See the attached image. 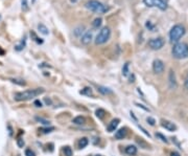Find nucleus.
Returning a JSON list of instances; mask_svg holds the SVG:
<instances>
[{
	"label": "nucleus",
	"mask_w": 188,
	"mask_h": 156,
	"mask_svg": "<svg viewBox=\"0 0 188 156\" xmlns=\"http://www.w3.org/2000/svg\"><path fill=\"white\" fill-rule=\"evenodd\" d=\"M44 93L43 88H35V89H28V90L21 91V92H17L15 94V100L18 102H25L29 101V100L37 98L38 95Z\"/></svg>",
	"instance_id": "obj_1"
},
{
	"label": "nucleus",
	"mask_w": 188,
	"mask_h": 156,
	"mask_svg": "<svg viewBox=\"0 0 188 156\" xmlns=\"http://www.w3.org/2000/svg\"><path fill=\"white\" fill-rule=\"evenodd\" d=\"M172 52L176 59H185L188 57V45L184 42H178L174 45Z\"/></svg>",
	"instance_id": "obj_2"
},
{
	"label": "nucleus",
	"mask_w": 188,
	"mask_h": 156,
	"mask_svg": "<svg viewBox=\"0 0 188 156\" xmlns=\"http://www.w3.org/2000/svg\"><path fill=\"white\" fill-rule=\"evenodd\" d=\"M86 8L91 10V12L97 13V14H105L109 10V8L107 5L97 1V0H90V1H88L86 3Z\"/></svg>",
	"instance_id": "obj_3"
},
{
	"label": "nucleus",
	"mask_w": 188,
	"mask_h": 156,
	"mask_svg": "<svg viewBox=\"0 0 188 156\" xmlns=\"http://www.w3.org/2000/svg\"><path fill=\"white\" fill-rule=\"evenodd\" d=\"M184 35H185V27L181 24L175 25L169 32L170 42H172V43H178L179 40Z\"/></svg>",
	"instance_id": "obj_4"
},
{
	"label": "nucleus",
	"mask_w": 188,
	"mask_h": 156,
	"mask_svg": "<svg viewBox=\"0 0 188 156\" xmlns=\"http://www.w3.org/2000/svg\"><path fill=\"white\" fill-rule=\"evenodd\" d=\"M110 36H111V29L108 26L103 27L99 31V33L97 34L96 38H95V44L96 45H101V44L106 43L110 39Z\"/></svg>",
	"instance_id": "obj_5"
},
{
	"label": "nucleus",
	"mask_w": 188,
	"mask_h": 156,
	"mask_svg": "<svg viewBox=\"0 0 188 156\" xmlns=\"http://www.w3.org/2000/svg\"><path fill=\"white\" fill-rule=\"evenodd\" d=\"M143 2H144L145 5L149 6V8H152V6H157V8H159L161 10H164L167 8V3H166L164 0H143Z\"/></svg>",
	"instance_id": "obj_6"
},
{
	"label": "nucleus",
	"mask_w": 188,
	"mask_h": 156,
	"mask_svg": "<svg viewBox=\"0 0 188 156\" xmlns=\"http://www.w3.org/2000/svg\"><path fill=\"white\" fill-rule=\"evenodd\" d=\"M149 45L152 50H161L164 45V40L162 38H154L149 41Z\"/></svg>",
	"instance_id": "obj_7"
},
{
	"label": "nucleus",
	"mask_w": 188,
	"mask_h": 156,
	"mask_svg": "<svg viewBox=\"0 0 188 156\" xmlns=\"http://www.w3.org/2000/svg\"><path fill=\"white\" fill-rule=\"evenodd\" d=\"M164 68H165V66H164V63L161 61V60H155L153 63V70L155 74H162V72L164 71Z\"/></svg>",
	"instance_id": "obj_8"
},
{
	"label": "nucleus",
	"mask_w": 188,
	"mask_h": 156,
	"mask_svg": "<svg viewBox=\"0 0 188 156\" xmlns=\"http://www.w3.org/2000/svg\"><path fill=\"white\" fill-rule=\"evenodd\" d=\"M161 126L163 128H165L166 130H168V131H176L177 130V126L175 125L174 123H172V122H169V121H162L161 122Z\"/></svg>",
	"instance_id": "obj_9"
},
{
	"label": "nucleus",
	"mask_w": 188,
	"mask_h": 156,
	"mask_svg": "<svg viewBox=\"0 0 188 156\" xmlns=\"http://www.w3.org/2000/svg\"><path fill=\"white\" fill-rule=\"evenodd\" d=\"M81 41L84 45H88V44H90V42L92 41V33L91 32H86V33L83 35V37H82Z\"/></svg>",
	"instance_id": "obj_10"
},
{
	"label": "nucleus",
	"mask_w": 188,
	"mask_h": 156,
	"mask_svg": "<svg viewBox=\"0 0 188 156\" xmlns=\"http://www.w3.org/2000/svg\"><path fill=\"white\" fill-rule=\"evenodd\" d=\"M120 123V119L119 118H114L111 121V123L108 125V131L109 132H113L115 131L116 129H117L118 125H119Z\"/></svg>",
	"instance_id": "obj_11"
},
{
	"label": "nucleus",
	"mask_w": 188,
	"mask_h": 156,
	"mask_svg": "<svg viewBox=\"0 0 188 156\" xmlns=\"http://www.w3.org/2000/svg\"><path fill=\"white\" fill-rule=\"evenodd\" d=\"M128 134V131H126V128H121V129L117 130L115 133V138L116 140H123L124 137Z\"/></svg>",
	"instance_id": "obj_12"
},
{
	"label": "nucleus",
	"mask_w": 188,
	"mask_h": 156,
	"mask_svg": "<svg viewBox=\"0 0 188 156\" xmlns=\"http://www.w3.org/2000/svg\"><path fill=\"white\" fill-rule=\"evenodd\" d=\"M169 86L170 88H176L177 87V81H176V76L172 70L169 71Z\"/></svg>",
	"instance_id": "obj_13"
},
{
	"label": "nucleus",
	"mask_w": 188,
	"mask_h": 156,
	"mask_svg": "<svg viewBox=\"0 0 188 156\" xmlns=\"http://www.w3.org/2000/svg\"><path fill=\"white\" fill-rule=\"evenodd\" d=\"M126 153L130 156H134L137 154V148L135 146H128L126 148Z\"/></svg>",
	"instance_id": "obj_14"
},
{
	"label": "nucleus",
	"mask_w": 188,
	"mask_h": 156,
	"mask_svg": "<svg viewBox=\"0 0 188 156\" xmlns=\"http://www.w3.org/2000/svg\"><path fill=\"white\" fill-rule=\"evenodd\" d=\"M97 87V90L103 95H107V94H111L112 90L110 88H107V87H103V86H96Z\"/></svg>",
	"instance_id": "obj_15"
},
{
	"label": "nucleus",
	"mask_w": 188,
	"mask_h": 156,
	"mask_svg": "<svg viewBox=\"0 0 188 156\" xmlns=\"http://www.w3.org/2000/svg\"><path fill=\"white\" fill-rule=\"evenodd\" d=\"M72 123L75 124V125H84V124L86 123V118L84 116H81V115H80V116H77L73 118Z\"/></svg>",
	"instance_id": "obj_16"
},
{
	"label": "nucleus",
	"mask_w": 188,
	"mask_h": 156,
	"mask_svg": "<svg viewBox=\"0 0 188 156\" xmlns=\"http://www.w3.org/2000/svg\"><path fill=\"white\" fill-rule=\"evenodd\" d=\"M25 43H26V39H22L21 40L20 42H19L18 44H16V45H15V50H18V52H20V50H22L23 48L25 47Z\"/></svg>",
	"instance_id": "obj_17"
},
{
	"label": "nucleus",
	"mask_w": 188,
	"mask_h": 156,
	"mask_svg": "<svg viewBox=\"0 0 188 156\" xmlns=\"http://www.w3.org/2000/svg\"><path fill=\"white\" fill-rule=\"evenodd\" d=\"M38 29L40 31V33L43 34V35H48L49 34V31H48V28L45 26L44 24H42V23H40V24H38Z\"/></svg>",
	"instance_id": "obj_18"
},
{
	"label": "nucleus",
	"mask_w": 188,
	"mask_h": 156,
	"mask_svg": "<svg viewBox=\"0 0 188 156\" xmlns=\"http://www.w3.org/2000/svg\"><path fill=\"white\" fill-rule=\"evenodd\" d=\"M136 142H137V144L140 146V148H142V149H149V145L147 144L146 142H144L142 138H137Z\"/></svg>",
	"instance_id": "obj_19"
},
{
	"label": "nucleus",
	"mask_w": 188,
	"mask_h": 156,
	"mask_svg": "<svg viewBox=\"0 0 188 156\" xmlns=\"http://www.w3.org/2000/svg\"><path fill=\"white\" fill-rule=\"evenodd\" d=\"M88 144H89V140H88V138H86V137L81 138V140H80V142H79V148L80 149H84L85 147L88 146Z\"/></svg>",
	"instance_id": "obj_20"
},
{
	"label": "nucleus",
	"mask_w": 188,
	"mask_h": 156,
	"mask_svg": "<svg viewBox=\"0 0 188 156\" xmlns=\"http://www.w3.org/2000/svg\"><path fill=\"white\" fill-rule=\"evenodd\" d=\"M81 94L90 97V95H93V92H92V89L90 88V87H85L83 90H81Z\"/></svg>",
	"instance_id": "obj_21"
},
{
	"label": "nucleus",
	"mask_w": 188,
	"mask_h": 156,
	"mask_svg": "<svg viewBox=\"0 0 188 156\" xmlns=\"http://www.w3.org/2000/svg\"><path fill=\"white\" fill-rule=\"evenodd\" d=\"M84 29H85V27L82 25V26H79L77 27V28L74 29V35L77 36V37H81L82 34L84 33Z\"/></svg>",
	"instance_id": "obj_22"
},
{
	"label": "nucleus",
	"mask_w": 188,
	"mask_h": 156,
	"mask_svg": "<svg viewBox=\"0 0 188 156\" xmlns=\"http://www.w3.org/2000/svg\"><path fill=\"white\" fill-rule=\"evenodd\" d=\"M35 119L37 122H39V123H41V124H43V125H45V126H48L50 124V122L48 121V119H45V118H43V117H40V116H36Z\"/></svg>",
	"instance_id": "obj_23"
},
{
	"label": "nucleus",
	"mask_w": 188,
	"mask_h": 156,
	"mask_svg": "<svg viewBox=\"0 0 188 156\" xmlns=\"http://www.w3.org/2000/svg\"><path fill=\"white\" fill-rule=\"evenodd\" d=\"M101 22H103V19H101V18L94 19V21L92 22V26H93L94 28H98V27L101 25Z\"/></svg>",
	"instance_id": "obj_24"
},
{
	"label": "nucleus",
	"mask_w": 188,
	"mask_h": 156,
	"mask_svg": "<svg viewBox=\"0 0 188 156\" xmlns=\"http://www.w3.org/2000/svg\"><path fill=\"white\" fill-rule=\"evenodd\" d=\"M106 114H107V113H106V111L103 110V109L99 108V109H97L96 110V116L98 117V118H103Z\"/></svg>",
	"instance_id": "obj_25"
},
{
	"label": "nucleus",
	"mask_w": 188,
	"mask_h": 156,
	"mask_svg": "<svg viewBox=\"0 0 188 156\" xmlns=\"http://www.w3.org/2000/svg\"><path fill=\"white\" fill-rule=\"evenodd\" d=\"M54 130V127H49V128H40L39 131L41 132V133L43 134H47V133H50V132H52Z\"/></svg>",
	"instance_id": "obj_26"
},
{
	"label": "nucleus",
	"mask_w": 188,
	"mask_h": 156,
	"mask_svg": "<svg viewBox=\"0 0 188 156\" xmlns=\"http://www.w3.org/2000/svg\"><path fill=\"white\" fill-rule=\"evenodd\" d=\"M21 8H22L23 12L28 10V2H27V0H21Z\"/></svg>",
	"instance_id": "obj_27"
},
{
	"label": "nucleus",
	"mask_w": 188,
	"mask_h": 156,
	"mask_svg": "<svg viewBox=\"0 0 188 156\" xmlns=\"http://www.w3.org/2000/svg\"><path fill=\"white\" fill-rule=\"evenodd\" d=\"M129 66H130V63H126L123 65V68H122V74L123 76H129Z\"/></svg>",
	"instance_id": "obj_28"
},
{
	"label": "nucleus",
	"mask_w": 188,
	"mask_h": 156,
	"mask_svg": "<svg viewBox=\"0 0 188 156\" xmlns=\"http://www.w3.org/2000/svg\"><path fill=\"white\" fill-rule=\"evenodd\" d=\"M64 154H65V156H72V154H73L72 149H71L69 146H66L64 148Z\"/></svg>",
	"instance_id": "obj_29"
},
{
	"label": "nucleus",
	"mask_w": 188,
	"mask_h": 156,
	"mask_svg": "<svg viewBox=\"0 0 188 156\" xmlns=\"http://www.w3.org/2000/svg\"><path fill=\"white\" fill-rule=\"evenodd\" d=\"M30 36L33 38V40H35V41L37 42V43H39V44H42V43H43V40L39 39V37H38V36L36 35V34L33 33V32H30Z\"/></svg>",
	"instance_id": "obj_30"
},
{
	"label": "nucleus",
	"mask_w": 188,
	"mask_h": 156,
	"mask_svg": "<svg viewBox=\"0 0 188 156\" xmlns=\"http://www.w3.org/2000/svg\"><path fill=\"white\" fill-rule=\"evenodd\" d=\"M10 81H12L13 83H16V84L20 85V86H24V85L26 84L23 80H18V79H10Z\"/></svg>",
	"instance_id": "obj_31"
},
{
	"label": "nucleus",
	"mask_w": 188,
	"mask_h": 156,
	"mask_svg": "<svg viewBox=\"0 0 188 156\" xmlns=\"http://www.w3.org/2000/svg\"><path fill=\"white\" fill-rule=\"evenodd\" d=\"M156 136H157V137H159L160 140H161L162 142H165V144H167V142H168V140H166V137H165V136H164V135H162L161 133H156Z\"/></svg>",
	"instance_id": "obj_32"
},
{
	"label": "nucleus",
	"mask_w": 188,
	"mask_h": 156,
	"mask_svg": "<svg viewBox=\"0 0 188 156\" xmlns=\"http://www.w3.org/2000/svg\"><path fill=\"white\" fill-rule=\"evenodd\" d=\"M25 156H36V154L30 149H26V150H25Z\"/></svg>",
	"instance_id": "obj_33"
},
{
	"label": "nucleus",
	"mask_w": 188,
	"mask_h": 156,
	"mask_svg": "<svg viewBox=\"0 0 188 156\" xmlns=\"http://www.w3.org/2000/svg\"><path fill=\"white\" fill-rule=\"evenodd\" d=\"M17 145H18L19 148H23V146H24V140H23L22 138H18V140H17Z\"/></svg>",
	"instance_id": "obj_34"
},
{
	"label": "nucleus",
	"mask_w": 188,
	"mask_h": 156,
	"mask_svg": "<svg viewBox=\"0 0 188 156\" xmlns=\"http://www.w3.org/2000/svg\"><path fill=\"white\" fill-rule=\"evenodd\" d=\"M146 121H147V123H149V125H151V126H154V125H155V123H156V121H155V119H154L153 117H151V116H149V117H147V118H146Z\"/></svg>",
	"instance_id": "obj_35"
},
{
	"label": "nucleus",
	"mask_w": 188,
	"mask_h": 156,
	"mask_svg": "<svg viewBox=\"0 0 188 156\" xmlns=\"http://www.w3.org/2000/svg\"><path fill=\"white\" fill-rule=\"evenodd\" d=\"M146 27H147V28L151 29V31H154V28H155V27H154V25L152 24V23L149 22V21H147V23H146Z\"/></svg>",
	"instance_id": "obj_36"
},
{
	"label": "nucleus",
	"mask_w": 188,
	"mask_h": 156,
	"mask_svg": "<svg viewBox=\"0 0 188 156\" xmlns=\"http://www.w3.org/2000/svg\"><path fill=\"white\" fill-rule=\"evenodd\" d=\"M139 128H140V129H141V130H142V131H143V133H144V134H146V135H147V136H149V137H151V134H149V132H147V131H146V130H145V129H144V128H143V127H142V126H139Z\"/></svg>",
	"instance_id": "obj_37"
},
{
	"label": "nucleus",
	"mask_w": 188,
	"mask_h": 156,
	"mask_svg": "<svg viewBox=\"0 0 188 156\" xmlns=\"http://www.w3.org/2000/svg\"><path fill=\"white\" fill-rule=\"evenodd\" d=\"M35 106L36 107H42V102H40L39 100H36V101H35Z\"/></svg>",
	"instance_id": "obj_38"
},
{
	"label": "nucleus",
	"mask_w": 188,
	"mask_h": 156,
	"mask_svg": "<svg viewBox=\"0 0 188 156\" xmlns=\"http://www.w3.org/2000/svg\"><path fill=\"white\" fill-rule=\"evenodd\" d=\"M44 102H45L47 106H48V105H51V104H52L51 100H50V99H47V98H45V100H44Z\"/></svg>",
	"instance_id": "obj_39"
},
{
	"label": "nucleus",
	"mask_w": 188,
	"mask_h": 156,
	"mask_svg": "<svg viewBox=\"0 0 188 156\" xmlns=\"http://www.w3.org/2000/svg\"><path fill=\"white\" fill-rule=\"evenodd\" d=\"M136 105L138 107H140V108H142V109H144V110H146V111H149V108H146V107H144L143 105H141V104H138V103H136Z\"/></svg>",
	"instance_id": "obj_40"
},
{
	"label": "nucleus",
	"mask_w": 188,
	"mask_h": 156,
	"mask_svg": "<svg viewBox=\"0 0 188 156\" xmlns=\"http://www.w3.org/2000/svg\"><path fill=\"white\" fill-rule=\"evenodd\" d=\"M170 156H181V155L179 154L178 152H172V154H170Z\"/></svg>",
	"instance_id": "obj_41"
},
{
	"label": "nucleus",
	"mask_w": 188,
	"mask_h": 156,
	"mask_svg": "<svg viewBox=\"0 0 188 156\" xmlns=\"http://www.w3.org/2000/svg\"><path fill=\"white\" fill-rule=\"evenodd\" d=\"M185 86H186V88L188 89V76L186 78V81H185Z\"/></svg>",
	"instance_id": "obj_42"
},
{
	"label": "nucleus",
	"mask_w": 188,
	"mask_h": 156,
	"mask_svg": "<svg viewBox=\"0 0 188 156\" xmlns=\"http://www.w3.org/2000/svg\"><path fill=\"white\" fill-rule=\"evenodd\" d=\"M0 55H1V56H3V55H4V50H2L1 47H0Z\"/></svg>",
	"instance_id": "obj_43"
},
{
	"label": "nucleus",
	"mask_w": 188,
	"mask_h": 156,
	"mask_svg": "<svg viewBox=\"0 0 188 156\" xmlns=\"http://www.w3.org/2000/svg\"><path fill=\"white\" fill-rule=\"evenodd\" d=\"M72 2H77V1H79V0H71Z\"/></svg>",
	"instance_id": "obj_44"
},
{
	"label": "nucleus",
	"mask_w": 188,
	"mask_h": 156,
	"mask_svg": "<svg viewBox=\"0 0 188 156\" xmlns=\"http://www.w3.org/2000/svg\"><path fill=\"white\" fill-rule=\"evenodd\" d=\"M96 156H103V155H96Z\"/></svg>",
	"instance_id": "obj_45"
},
{
	"label": "nucleus",
	"mask_w": 188,
	"mask_h": 156,
	"mask_svg": "<svg viewBox=\"0 0 188 156\" xmlns=\"http://www.w3.org/2000/svg\"><path fill=\"white\" fill-rule=\"evenodd\" d=\"M36 1V0H33V2H35Z\"/></svg>",
	"instance_id": "obj_46"
},
{
	"label": "nucleus",
	"mask_w": 188,
	"mask_h": 156,
	"mask_svg": "<svg viewBox=\"0 0 188 156\" xmlns=\"http://www.w3.org/2000/svg\"><path fill=\"white\" fill-rule=\"evenodd\" d=\"M0 19H1V15H0Z\"/></svg>",
	"instance_id": "obj_47"
},
{
	"label": "nucleus",
	"mask_w": 188,
	"mask_h": 156,
	"mask_svg": "<svg viewBox=\"0 0 188 156\" xmlns=\"http://www.w3.org/2000/svg\"><path fill=\"white\" fill-rule=\"evenodd\" d=\"M164 1H165V2H166V0H164Z\"/></svg>",
	"instance_id": "obj_48"
}]
</instances>
